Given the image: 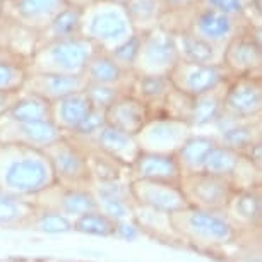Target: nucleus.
<instances>
[{"label":"nucleus","instance_id":"obj_32","mask_svg":"<svg viewBox=\"0 0 262 262\" xmlns=\"http://www.w3.org/2000/svg\"><path fill=\"white\" fill-rule=\"evenodd\" d=\"M36 212L33 201L0 192V230H24Z\"/></svg>","mask_w":262,"mask_h":262},{"label":"nucleus","instance_id":"obj_39","mask_svg":"<svg viewBox=\"0 0 262 262\" xmlns=\"http://www.w3.org/2000/svg\"><path fill=\"white\" fill-rule=\"evenodd\" d=\"M28 74V66L24 62L14 60L9 57H0V91H23Z\"/></svg>","mask_w":262,"mask_h":262},{"label":"nucleus","instance_id":"obj_18","mask_svg":"<svg viewBox=\"0 0 262 262\" xmlns=\"http://www.w3.org/2000/svg\"><path fill=\"white\" fill-rule=\"evenodd\" d=\"M152 118L151 108L132 95H122L105 110L106 125L137 136L139 130Z\"/></svg>","mask_w":262,"mask_h":262},{"label":"nucleus","instance_id":"obj_34","mask_svg":"<svg viewBox=\"0 0 262 262\" xmlns=\"http://www.w3.org/2000/svg\"><path fill=\"white\" fill-rule=\"evenodd\" d=\"M7 118L14 122H45L52 120V103L45 98L33 93H19L17 101L14 103Z\"/></svg>","mask_w":262,"mask_h":262},{"label":"nucleus","instance_id":"obj_28","mask_svg":"<svg viewBox=\"0 0 262 262\" xmlns=\"http://www.w3.org/2000/svg\"><path fill=\"white\" fill-rule=\"evenodd\" d=\"M226 82L214 88V90L204 93V95L194 98L192 115H190L192 130H195V128H204V127H212L220 120V117L223 115V100H225Z\"/></svg>","mask_w":262,"mask_h":262},{"label":"nucleus","instance_id":"obj_24","mask_svg":"<svg viewBox=\"0 0 262 262\" xmlns=\"http://www.w3.org/2000/svg\"><path fill=\"white\" fill-rule=\"evenodd\" d=\"M93 144L127 168L132 166V163L136 161V158L141 152L134 136L125 134V132L113 128L110 125H105L101 128Z\"/></svg>","mask_w":262,"mask_h":262},{"label":"nucleus","instance_id":"obj_20","mask_svg":"<svg viewBox=\"0 0 262 262\" xmlns=\"http://www.w3.org/2000/svg\"><path fill=\"white\" fill-rule=\"evenodd\" d=\"M88 86L84 76H60V74H34L29 72L23 91L33 93L47 101H55L72 93L84 91Z\"/></svg>","mask_w":262,"mask_h":262},{"label":"nucleus","instance_id":"obj_9","mask_svg":"<svg viewBox=\"0 0 262 262\" xmlns=\"http://www.w3.org/2000/svg\"><path fill=\"white\" fill-rule=\"evenodd\" d=\"M221 66L230 77L260 76V26L249 24L223 48Z\"/></svg>","mask_w":262,"mask_h":262},{"label":"nucleus","instance_id":"obj_26","mask_svg":"<svg viewBox=\"0 0 262 262\" xmlns=\"http://www.w3.org/2000/svg\"><path fill=\"white\" fill-rule=\"evenodd\" d=\"M217 144L212 134H192L175 152L182 175H194L204 171V163Z\"/></svg>","mask_w":262,"mask_h":262},{"label":"nucleus","instance_id":"obj_2","mask_svg":"<svg viewBox=\"0 0 262 262\" xmlns=\"http://www.w3.org/2000/svg\"><path fill=\"white\" fill-rule=\"evenodd\" d=\"M55 184V175L45 151L12 142H0L2 194L33 201Z\"/></svg>","mask_w":262,"mask_h":262},{"label":"nucleus","instance_id":"obj_16","mask_svg":"<svg viewBox=\"0 0 262 262\" xmlns=\"http://www.w3.org/2000/svg\"><path fill=\"white\" fill-rule=\"evenodd\" d=\"M33 204L39 209L57 211L72 221L86 212L96 211V201L90 189H63L57 184L34 197Z\"/></svg>","mask_w":262,"mask_h":262},{"label":"nucleus","instance_id":"obj_22","mask_svg":"<svg viewBox=\"0 0 262 262\" xmlns=\"http://www.w3.org/2000/svg\"><path fill=\"white\" fill-rule=\"evenodd\" d=\"M84 79L88 84H98V86H110L123 91L127 95L134 72L122 69L113 60L110 53L96 50L84 69Z\"/></svg>","mask_w":262,"mask_h":262},{"label":"nucleus","instance_id":"obj_31","mask_svg":"<svg viewBox=\"0 0 262 262\" xmlns=\"http://www.w3.org/2000/svg\"><path fill=\"white\" fill-rule=\"evenodd\" d=\"M171 88L173 86L168 76H137V74H134L127 95H132L142 103H146L152 113L155 108L171 91Z\"/></svg>","mask_w":262,"mask_h":262},{"label":"nucleus","instance_id":"obj_45","mask_svg":"<svg viewBox=\"0 0 262 262\" xmlns=\"http://www.w3.org/2000/svg\"><path fill=\"white\" fill-rule=\"evenodd\" d=\"M19 93H21V91H19ZM19 93L0 91V118L7 117V113L11 112V108L14 106V103L17 101Z\"/></svg>","mask_w":262,"mask_h":262},{"label":"nucleus","instance_id":"obj_27","mask_svg":"<svg viewBox=\"0 0 262 262\" xmlns=\"http://www.w3.org/2000/svg\"><path fill=\"white\" fill-rule=\"evenodd\" d=\"M173 38H175V45L182 62L199 63V66H221L223 48L212 47L185 29L173 33Z\"/></svg>","mask_w":262,"mask_h":262},{"label":"nucleus","instance_id":"obj_21","mask_svg":"<svg viewBox=\"0 0 262 262\" xmlns=\"http://www.w3.org/2000/svg\"><path fill=\"white\" fill-rule=\"evenodd\" d=\"M260 118H254V120H236V118L221 115L214 125L216 132L214 139L217 144L231 147L235 151H244L254 142L262 141L260 134Z\"/></svg>","mask_w":262,"mask_h":262},{"label":"nucleus","instance_id":"obj_40","mask_svg":"<svg viewBox=\"0 0 262 262\" xmlns=\"http://www.w3.org/2000/svg\"><path fill=\"white\" fill-rule=\"evenodd\" d=\"M84 93H86V96H88V100H90V103H91L93 110H100L103 113H105L106 108L110 106L118 96L125 95V93L117 90V88L98 86V84H88Z\"/></svg>","mask_w":262,"mask_h":262},{"label":"nucleus","instance_id":"obj_8","mask_svg":"<svg viewBox=\"0 0 262 262\" xmlns=\"http://www.w3.org/2000/svg\"><path fill=\"white\" fill-rule=\"evenodd\" d=\"M179 187L189 207L216 212H225L235 192L233 185L226 179L206 171L194 173V175H182Z\"/></svg>","mask_w":262,"mask_h":262},{"label":"nucleus","instance_id":"obj_38","mask_svg":"<svg viewBox=\"0 0 262 262\" xmlns=\"http://www.w3.org/2000/svg\"><path fill=\"white\" fill-rule=\"evenodd\" d=\"M72 223L74 231L81 235L98 236V238H113V233H115V221L98 209L76 217Z\"/></svg>","mask_w":262,"mask_h":262},{"label":"nucleus","instance_id":"obj_44","mask_svg":"<svg viewBox=\"0 0 262 262\" xmlns=\"http://www.w3.org/2000/svg\"><path fill=\"white\" fill-rule=\"evenodd\" d=\"M242 156H244L245 160H249L254 166L262 170V141L254 142V144H250L249 147H245V149L242 151Z\"/></svg>","mask_w":262,"mask_h":262},{"label":"nucleus","instance_id":"obj_46","mask_svg":"<svg viewBox=\"0 0 262 262\" xmlns=\"http://www.w3.org/2000/svg\"><path fill=\"white\" fill-rule=\"evenodd\" d=\"M168 11H184L199 4V0H161Z\"/></svg>","mask_w":262,"mask_h":262},{"label":"nucleus","instance_id":"obj_14","mask_svg":"<svg viewBox=\"0 0 262 262\" xmlns=\"http://www.w3.org/2000/svg\"><path fill=\"white\" fill-rule=\"evenodd\" d=\"M62 137L63 132L52 120L14 122L7 117L0 118V142H12L45 151Z\"/></svg>","mask_w":262,"mask_h":262},{"label":"nucleus","instance_id":"obj_19","mask_svg":"<svg viewBox=\"0 0 262 262\" xmlns=\"http://www.w3.org/2000/svg\"><path fill=\"white\" fill-rule=\"evenodd\" d=\"M130 180H151L163 184H180L182 171L175 155L141 151L132 166L128 168Z\"/></svg>","mask_w":262,"mask_h":262},{"label":"nucleus","instance_id":"obj_23","mask_svg":"<svg viewBox=\"0 0 262 262\" xmlns=\"http://www.w3.org/2000/svg\"><path fill=\"white\" fill-rule=\"evenodd\" d=\"M93 106L86 93L79 91L52 101V122L63 132L71 136L91 113Z\"/></svg>","mask_w":262,"mask_h":262},{"label":"nucleus","instance_id":"obj_49","mask_svg":"<svg viewBox=\"0 0 262 262\" xmlns=\"http://www.w3.org/2000/svg\"><path fill=\"white\" fill-rule=\"evenodd\" d=\"M106 2H115V4H122L123 6V4H127L128 0H106Z\"/></svg>","mask_w":262,"mask_h":262},{"label":"nucleus","instance_id":"obj_5","mask_svg":"<svg viewBox=\"0 0 262 262\" xmlns=\"http://www.w3.org/2000/svg\"><path fill=\"white\" fill-rule=\"evenodd\" d=\"M45 155L52 165L57 185L63 189H90L91 175L86 151L77 141L63 136L55 144L47 147Z\"/></svg>","mask_w":262,"mask_h":262},{"label":"nucleus","instance_id":"obj_37","mask_svg":"<svg viewBox=\"0 0 262 262\" xmlns=\"http://www.w3.org/2000/svg\"><path fill=\"white\" fill-rule=\"evenodd\" d=\"M192 105H194V98L171 88V91L165 96V100L155 108L152 117H166L171 118V120L185 122L190 125Z\"/></svg>","mask_w":262,"mask_h":262},{"label":"nucleus","instance_id":"obj_7","mask_svg":"<svg viewBox=\"0 0 262 262\" xmlns=\"http://www.w3.org/2000/svg\"><path fill=\"white\" fill-rule=\"evenodd\" d=\"M250 23L242 17L228 16V14L212 11L209 7L197 4L187 11L184 29L212 47L225 48Z\"/></svg>","mask_w":262,"mask_h":262},{"label":"nucleus","instance_id":"obj_4","mask_svg":"<svg viewBox=\"0 0 262 262\" xmlns=\"http://www.w3.org/2000/svg\"><path fill=\"white\" fill-rule=\"evenodd\" d=\"M96 50L98 48L82 36L38 43L36 50L28 60V72L82 76Z\"/></svg>","mask_w":262,"mask_h":262},{"label":"nucleus","instance_id":"obj_42","mask_svg":"<svg viewBox=\"0 0 262 262\" xmlns=\"http://www.w3.org/2000/svg\"><path fill=\"white\" fill-rule=\"evenodd\" d=\"M250 2L252 0H199L201 6L242 19H245L247 9H249Z\"/></svg>","mask_w":262,"mask_h":262},{"label":"nucleus","instance_id":"obj_43","mask_svg":"<svg viewBox=\"0 0 262 262\" xmlns=\"http://www.w3.org/2000/svg\"><path fill=\"white\" fill-rule=\"evenodd\" d=\"M142 231L139 230V226L136 225V221L132 220H123V221H117L115 223V233H113V238H118L122 242H128V244H134V242L142 238Z\"/></svg>","mask_w":262,"mask_h":262},{"label":"nucleus","instance_id":"obj_36","mask_svg":"<svg viewBox=\"0 0 262 262\" xmlns=\"http://www.w3.org/2000/svg\"><path fill=\"white\" fill-rule=\"evenodd\" d=\"M242 161V152L235 151L231 147L216 144L212 147V151L209 152L207 160L204 163V171L211 173V175L221 177L230 182L231 175L235 173V170L238 168Z\"/></svg>","mask_w":262,"mask_h":262},{"label":"nucleus","instance_id":"obj_11","mask_svg":"<svg viewBox=\"0 0 262 262\" xmlns=\"http://www.w3.org/2000/svg\"><path fill=\"white\" fill-rule=\"evenodd\" d=\"M262 113V77H230L226 82L223 115L236 120H254Z\"/></svg>","mask_w":262,"mask_h":262},{"label":"nucleus","instance_id":"obj_35","mask_svg":"<svg viewBox=\"0 0 262 262\" xmlns=\"http://www.w3.org/2000/svg\"><path fill=\"white\" fill-rule=\"evenodd\" d=\"M24 230L41 233V235H66L74 231V223L71 217L63 216L57 211L39 209V207H36V212L29 220V223L26 225Z\"/></svg>","mask_w":262,"mask_h":262},{"label":"nucleus","instance_id":"obj_50","mask_svg":"<svg viewBox=\"0 0 262 262\" xmlns=\"http://www.w3.org/2000/svg\"><path fill=\"white\" fill-rule=\"evenodd\" d=\"M2 6H4V2L0 0V16H2Z\"/></svg>","mask_w":262,"mask_h":262},{"label":"nucleus","instance_id":"obj_30","mask_svg":"<svg viewBox=\"0 0 262 262\" xmlns=\"http://www.w3.org/2000/svg\"><path fill=\"white\" fill-rule=\"evenodd\" d=\"M123 6L137 34H146L160 28L161 19L168 11L161 0H128Z\"/></svg>","mask_w":262,"mask_h":262},{"label":"nucleus","instance_id":"obj_29","mask_svg":"<svg viewBox=\"0 0 262 262\" xmlns=\"http://www.w3.org/2000/svg\"><path fill=\"white\" fill-rule=\"evenodd\" d=\"M79 144L86 151V160H88V168H90L91 182L130 180L128 179V168L123 166L122 163H118L117 160H113L112 156L105 155V152L98 149L95 144H84V142H79Z\"/></svg>","mask_w":262,"mask_h":262},{"label":"nucleus","instance_id":"obj_10","mask_svg":"<svg viewBox=\"0 0 262 262\" xmlns=\"http://www.w3.org/2000/svg\"><path fill=\"white\" fill-rule=\"evenodd\" d=\"M194 134L185 122L171 120L166 117H152L136 136L137 146L144 152L175 155L179 147Z\"/></svg>","mask_w":262,"mask_h":262},{"label":"nucleus","instance_id":"obj_48","mask_svg":"<svg viewBox=\"0 0 262 262\" xmlns=\"http://www.w3.org/2000/svg\"><path fill=\"white\" fill-rule=\"evenodd\" d=\"M0 262H29V260H24V259H0Z\"/></svg>","mask_w":262,"mask_h":262},{"label":"nucleus","instance_id":"obj_6","mask_svg":"<svg viewBox=\"0 0 262 262\" xmlns=\"http://www.w3.org/2000/svg\"><path fill=\"white\" fill-rule=\"evenodd\" d=\"M179 62L180 55L173 33L160 26L149 33L141 34L139 52L132 72L137 76H170Z\"/></svg>","mask_w":262,"mask_h":262},{"label":"nucleus","instance_id":"obj_33","mask_svg":"<svg viewBox=\"0 0 262 262\" xmlns=\"http://www.w3.org/2000/svg\"><path fill=\"white\" fill-rule=\"evenodd\" d=\"M81 17H82V7L72 6V4L67 6L55 19H53L52 24L45 31L39 33L38 43L81 36Z\"/></svg>","mask_w":262,"mask_h":262},{"label":"nucleus","instance_id":"obj_25","mask_svg":"<svg viewBox=\"0 0 262 262\" xmlns=\"http://www.w3.org/2000/svg\"><path fill=\"white\" fill-rule=\"evenodd\" d=\"M132 220L136 221L142 235L147 236V238L163 242V244L179 245V238H177V233L173 230L171 214H168V212L134 204V207H132Z\"/></svg>","mask_w":262,"mask_h":262},{"label":"nucleus","instance_id":"obj_3","mask_svg":"<svg viewBox=\"0 0 262 262\" xmlns=\"http://www.w3.org/2000/svg\"><path fill=\"white\" fill-rule=\"evenodd\" d=\"M136 34L125 6L106 0H91L82 7L81 36L98 50L112 53Z\"/></svg>","mask_w":262,"mask_h":262},{"label":"nucleus","instance_id":"obj_17","mask_svg":"<svg viewBox=\"0 0 262 262\" xmlns=\"http://www.w3.org/2000/svg\"><path fill=\"white\" fill-rule=\"evenodd\" d=\"M225 214L245 236L259 235L262 226V187L235 190Z\"/></svg>","mask_w":262,"mask_h":262},{"label":"nucleus","instance_id":"obj_15","mask_svg":"<svg viewBox=\"0 0 262 262\" xmlns=\"http://www.w3.org/2000/svg\"><path fill=\"white\" fill-rule=\"evenodd\" d=\"M130 195L134 204L161 212H179L185 209L187 202L177 184H163L151 180H130Z\"/></svg>","mask_w":262,"mask_h":262},{"label":"nucleus","instance_id":"obj_41","mask_svg":"<svg viewBox=\"0 0 262 262\" xmlns=\"http://www.w3.org/2000/svg\"><path fill=\"white\" fill-rule=\"evenodd\" d=\"M139 43H141V34L136 33L134 36L128 39V41L123 43L122 47H118L117 50H113L110 55L122 69H125V71L132 72V69H134L136 57H137V52H139Z\"/></svg>","mask_w":262,"mask_h":262},{"label":"nucleus","instance_id":"obj_1","mask_svg":"<svg viewBox=\"0 0 262 262\" xmlns=\"http://www.w3.org/2000/svg\"><path fill=\"white\" fill-rule=\"evenodd\" d=\"M171 223L180 247L209 257L228 255L231 249H238L247 238H252L242 233L225 212L185 207L173 212Z\"/></svg>","mask_w":262,"mask_h":262},{"label":"nucleus","instance_id":"obj_12","mask_svg":"<svg viewBox=\"0 0 262 262\" xmlns=\"http://www.w3.org/2000/svg\"><path fill=\"white\" fill-rule=\"evenodd\" d=\"M67 6H71L67 0H7L2 6V16L39 36Z\"/></svg>","mask_w":262,"mask_h":262},{"label":"nucleus","instance_id":"obj_47","mask_svg":"<svg viewBox=\"0 0 262 262\" xmlns=\"http://www.w3.org/2000/svg\"><path fill=\"white\" fill-rule=\"evenodd\" d=\"M69 4H72V6H79V7H84L88 6V4L91 2V0H67Z\"/></svg>","mask_w":262,"mask_h":262},{"label":"nucleus","instance_id":"obj_13","mask_svg":"<svg viewBox=\"0 0 262 262\" xmlns=\"http://www.w3.org/2000/svg\"><path fill=\"white\" fill-rule=\"evenodd\" d=\"M168 77L175 90L192 98L204 95L230 79L223 66H199L182 60L177 63Z\"/></svg>","mask_w":262,"mask_h":262}]
</instances>
